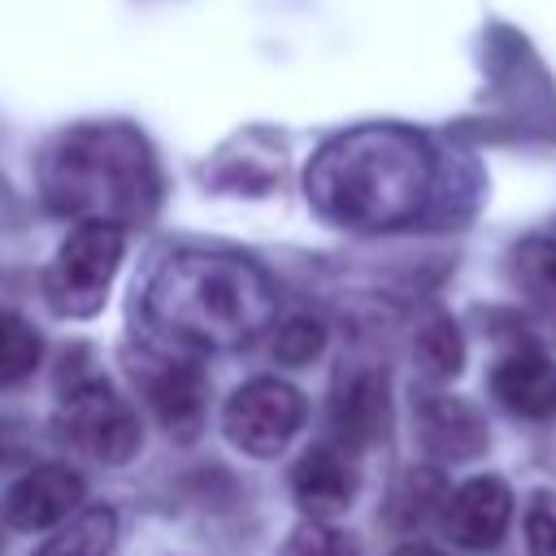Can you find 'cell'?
I'll return each instance as SVG.
<instances>
[{"instance_id": "e0dca14e", "label": "cell", "mask_w": 556, "mask_h": 556, "mask_svg": "<svg viewBox=\"0 0 556 556\" xmlns=\"http://www.w3.org/2000/svg\"><path fill=\"white\" fill-rule=\"evenodd\" d=\"M43 356V343L35 334V326L9 308H0V387H17L22 378L35 374Z\"/></svg>"}, {"instance_id": "52a82bcc", "label": "cell", "mask_w": 556, "mask_h": 556, "mask_svg": "<svg viewBox=\"0 0 556 556\" xmlns=\"http://www.w3.org/2000/svg\"><path fill=\"white\" fill-rule=\"evenodd\" d=\"M304 417H308V404H304V395L291 382H282V378H252V382H243L226 400L222 430H226V439L243 456L269 460V456H278L300 434Z\"/></svg>"}, {"instance_id": "2e32d148", "label": "cell", "mask_w": 556, "mask_h": 556, "mask_svg": "<svg viewBox=\"0 0 556 556\" xmlns=\"http://www.w3.org/2000/svg\"><path fill=\"white\" fill-rule=\"evenodd\" d=\"M413 361L421 365L426 378L434 382H447L460 374L465 365V339H460V326L447 317V313H430L417 334H413Z\"/></svg>"}, {"instance_id": "7c38bea8", "label": "cell", "mask_w": 556, "mask_h": 556, "mask_svg": "<svg viewBox=\"0 0 556 556\" xmlns=\"http://www.w3.org/2000/svg\"><path fill=\"white\" fill-rule=\"evenodd\" d=\"M491 395L517 417H556V361L534 343L508 348L491 369Z\"/></svg>"}, {"instance_id": "6da1fadb", "label": "cell", "mask_w": 556, "mask_h": 556, "mask_svg": "<svg viewBox=\"0 0 556 556\" xmlns=\"http://www.w3.org/2000/svg\"><path fill=\"white\" fill-rule=\"evenodd\" d=\"M430 143L391 122L352 126L317 148L304 174L308 204L348 230H395L426 213L434 200Z\"/></svg>"}, {"instance_id": "8992f818", "label": "cell", "mask_w": 556, "mask_h": 556, "mask_svg": "<svg viewBox=\"0 0 556 556\" xmlns=\"http://www.w3.org/2000/svg\"><path fill=\"white\" fill-rule=\"evenodd\" d=\"M130 378L143 395V404L152 408L156 426L178 439L191 443L204 426V400H208V378L195 365V356L178 343H156V348H139V356H130Z\"/></svg>"}, {"instance_id": "9a60e30c", "label": "cell", "mask_w": 556, "mask_h": 556, "mask_svg": "<svg viewBox=\"0 0 556 556\" xmlns=\"http://www.w3.org/2000/svg\"><path fill=\"white\" fill-rule=\"evenodd\" d=\"M508 278L539 308H556V239L552 235L521 239L508 252Z\"/></svg>"}, {"instance_id": "8fae6325", "label": "cell", "mask_w": 556, "mask_h": 556, "mask_svg": "<svg viewBox=\"0 0 556 556\" xmlns=\"http://www.w3.org/2000/svg\"><path fill=\"white\" fill-rule=\"evenodd\" d=\"M413 421H417L421 452L430 460H443V465L478 460L486 452V443H491L482 413L460 395H426V400H417Z\"/></svg>"}, {"instance_id": "d6986e66", "label": "cell", "mask_w": 556, "mask_h": 556, "mask_svg": "<svg viewBox=\"0 0 556 556\" xmlns=\"http://www.w3.org/2000/svg\"><path fill=\"white\" fill-rule=\"evenodd\" d=\"M282 556H361V543L348 530H339V526H330L321 517H304L287 534Z\"/></svg>"}, {"instance_id": "7402d4cb", "label": "cell", "mask_w": 556, "mask_h": 556, "mask_svg": "<svg viewBox=\"0 0 556 556\" xmlns=\"http://www.w3.org/2000/svg\"><path fill=\"white\" fill-rule=\"evenodd\" d=\"M22 456V430L13 421H0V465H13Z\"/></svg>"}, {"instance_id": "4fadbf2b", "label": "cell", "mask_w": 556, "mask_h": 556, "mask_svg": "<svg viewBox=\"0 0 556 556\" xmlns=\"http://www.w3.org/2000/svg\"><path fill=\"white\" fill-rule=\"evenodd\" d=\"M291 495L308 517H321V521L339 517L356 500V469H352L348 447L330 439L313 443L291 469Z\"/></svg>"}, {"instance_id": "603a6c76", "label": "cell", "mask_w": 556, "mask_h": 556, "mask_svg": "<svg viewBox=\"0 0 556 556\" xmlns=\"http://www.w3.org/2000/svg\"><path fill=\"white\" fill-rule=\"evenodd\" d=\"M391 556H452V552H443V547H434V543H421V539H408V543H400Z\"/></svg>"}, {"instance_id": "3957f363", "label": "cell", "mask_w": 556, "mask_h": 556, "mask_svg": "<svg viewBox=\"0 0 556 556\" xmlns=\"http://www.w3.org/2000/svg\"><path fill=\"white\" fill-rule=\"evenodd\" d=\"M39 195L74 222L139 226L161 200L148 139L126 122H83L61 130L39 156Z\"/></svg>"}, {"instance_id": "ac0fdd59", "label": "cell", "mask_w": 556, "mask_h": 556, "mask_svg": "<svg viewBox=\"0 0 556 556\" xmlns=\"http://www.w3.org/2000/svg\"><path fill=\"white\" fill-rule=\"evenodd\" d=\"M439 508H443V478L434 469H408L400 478V486L391 491V521L395 526H417Z\"/></svg>"}, {"instance_id": "9c48e42d", "label": "cell", "mask_w": 556, "mask_h": 556, "mask_svg": "<svg viewBox=\"0 0 556 556\" xmlns=\"http://www.w3.org/2000/svg\"><path fill=\"white\" fill-rule=\"evenodd\" d=\"M83 504V478L70 465H35L26 469L0 500V517L13 530H52L74 517Z\"/></svg>"}, {"instance_id": "30bf717a", "label": "cell", "mask_w": 556, "mask_h": 556, "mask_svg": "<svg viewBox=\"0 0 556 556\" xmlns=\"http://www.w3.org/2000/svg\"><path fill=\"white\" fill-rule=\"evenodd\" d=\"M508 517H513V491L495 473H478L443 500V530L452 543L469 552H491L504 539Z\"/></svg>"}, {"instance_id": "7a4b0ae2", "label": "cell", "mask_w": 556, "mask_h": 556, "mask_svg": "<svg viewBox=\"0 0 556 556\" xmlns=\"http://www.w3.org/2000/svg\"><path fill=\"white\" fill-rule=\"evenodd\" d=\"M278 295L261 265L230 252H174L143 287L148 326L187 352H230L274 326Z\"/></svg>"}, {"instance_id": "277c9868", "label": "cell", "mask_w": 556, "mask_h": 556, "mask_svg": "<svg viewBox=\"0 0 556 556\" xmlns=\"http://www.w3.org/2000/svg\"><path fill=\"white\" fill-rule=\"evenodd\" d=\"M56 434L78 447L91 460L122 465L139 452V417L135 408L109 387V378L91 365H70L61 369V404L52 417Z\"/></svg>"}, {"instance_id": "44dd1931", "label": "cell", "mask_w": 556, "mask_h": 556, "mask_svg": "<svg viewBox=\"0 0 556 556\" xmlns=\"http://www.w3.org/2000/svg\"><path fill=\"white\" fill-rule=\"evenodd\" d=\"M526 556H556V491H534L526 508Z\"/></svg>"}, {"instance_id": "ffe728a7", "label": "cell", "mask_w": 556, "mask_h": 556, "mask_svg": "<svg viewBox=\"0 0 556 556\" xmlns=\"http://www.w3.org/2000/svg\"><path fill=\"white\" fill-rule=\"evenodd\" d=\"M321 348H326V326L317 317L295 313L282 326H274V356L282 365H308L313 356H321Z\"/></svg>"}, {"instance_id": "5bb4252c", "label": "cell", "mask_w": 556, "mask_h": 556, "mask_svg": "<svg viewBox=\"0 0 556 556\" xmlns=\"http://www.w3.org/2000/svg\"><path fill=\"white\" fill-rule=\"evenodd\" d=\"M113 543H117V513L109 504H91L65 517V526L35 556H113Z\"/></svg>"}, {"instance_id": "5b68a950", "label": "cell", "mask_w": 556, "mask_h": 556, "mask_svg": "<svg viewBox=\"0 0 556 556\" xmlns=\"http://www.w3.org/2000/svg\"><path fill=\"white\" fill-rule=\"evenodd\" d=\"M126 256V230L109 222H74V230L61 239L48 274L43 295L52 313L61 317H91L104 308L109 287Z\"/></svg>"}, {"instance_id": "ba28073f", "label": "cell", "mask_w": 556, "mask_h": 556, "mask_svg": "<svg viewBox=\"0 0 556 556\" xmlns=\"http://www.w3.org/2000/svg\"><path fill=\"white\" fill-rule=\"evenodd\" d=\"M330 443L348 447V452H365L378 439H387L391 430V382L387 369L352 361L334 374L330 387Z\"/></svg>"}]
</instances>
